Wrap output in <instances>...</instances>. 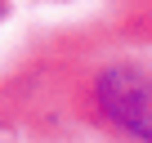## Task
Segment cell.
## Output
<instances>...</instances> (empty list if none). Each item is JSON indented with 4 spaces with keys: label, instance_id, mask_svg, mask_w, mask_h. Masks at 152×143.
Listing matches in <instances>:
<instances>
[{
    "label": "cell",
    "instance_id": "cell-1",
    "mask_svg": "<svg viewBox=\"0 0 152 143\" xmlns=\"http://www.w3.org/2000/svg\"><path fill=\"white\" fill-rule=\"evenodd\" d=\"M0 5H5V0H0Z\"/></svg>",
    "mask_w": 152,
    "mask_h": 143
}]
</instances>
